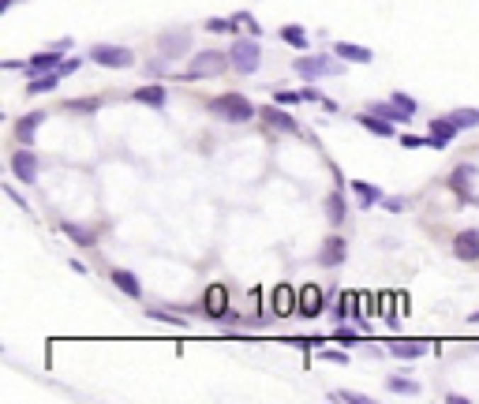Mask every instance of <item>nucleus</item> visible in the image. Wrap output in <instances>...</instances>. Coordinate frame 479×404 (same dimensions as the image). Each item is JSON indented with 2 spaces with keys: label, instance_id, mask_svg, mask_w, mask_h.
Instances as JSON below:
<instances>
[{
  "label": "nucleus",
  "instance_id": "1",
  "mask_svg": "<svg viewBox=\"0 0 479 404\" xmlns=\"http://www.w3.org/2000/svg\"><path fill=\"white\" fill-rule=\"evenodd\" d=\"M210 116H218V120L225 124H247V120H255V105H251V98H244L240 90H225V94L218 98H210Z\"/></svg>",
  "mask_w": 479,
  "mask_h": 404
},
{
  "label": "nucleus",
  "instance_id": "2",
  "mask_svg": "<svg viewBox=\"0 0 479 404\" xmlns=\"http://www.w3.org/2000/svg\"><path fill=\"white\" fill-rule=\"evenodd\" d=\"M225 68H232V57H229V53L203 49V53H195L191 64L184 68V79H210V75H221Z\"/></svg>",
  "mask_w": 479,
  "mask_h": 404
},
{
  "label": "nucleus",
  "instance_id": "3",
  "mask_svg": "<svg viewBox=\"0 0 479 404\" xmlns=\"http://www.w3.org/2000/svg\"><path fill=\"white\" fill-rule=\"evenodd\" d=\"M229 57H232V71L255 75L259 64H262V49H259V42H255V34H251V37H236L232 49H229Z\"/></svg>",
  "mask_w": 479,
  "mask_h": 404
},
{
  "label": "nucleus",
  "instance_id": "4",
  "mask_svg": "<svg viewBox=\"0 0 479 404\" xmlns=\"http://www.w3.org/2000/svg\"><path fill=\"white\" fill-rule=\"evenodd\" d=\"M292 68L303 79H326V75H344V60H329V57H296Z\"/></svg>",
  "mask_w": 479,
  "mask_h": 404
},
{
  "label": "nucleus",
  "instance_id": "5",
  "mask_svg": "<svg viewBox=\"0 0 479 404\" xmlns=\"http://www.w3.org/2000/svg\"><path fill=\"white\" fill-rule=\"evenodd\" d=\"M90 60L101 64V68H116V71H124L135 64V53L124 45H109V42H98V45H90Z\"/></svg>",
  "mask_w": 479,
  "mask_h": 404
},
{
  "label": "nucleus",
  "instance_id": "6",
  "mask_svg": "<svg viewBox=\"0 0 479 404\" xmlns=\"http://www.w3.org/2000/svg\"><path fill=\"white\" fill-rule=\"evenodd\" d=\"M8 165H11V176H16V180H23V184H34V180H38V168H42V161H38V154H34L30 146L11 150Z\"/></svg>",
  "mask_w": 479,
  "mask_h": 404
},
{
  "label": "nucleus",
  "instance_id": "7",
  "mask_svg": "<svg viewBox=\"0 0 479 404\" xmlns=\"http://www.w3.org/2000/svg\"><path fill=\"white\" fill-rule=\"evenodd\" d=\"M157 49H162V57H165V60L184 57V53L191 49V30L172 27V30H165V34H157Z\"/></svg>",
  "mask_w": 479,
  "mask_h": 404
},
{
  "label": "nucleus",
  "instance_id": "8",
  "mask_svg": "<svg viewBox=\"0 0 479 404\" xmlns=\"http://www.w3.org/2000/svg\"><path fill=\"white\" fill-rule=\"evenodd\" d=\"M427 341H419V337H390L385 341V352L397 359H419V356H427Z\"/></svg>",
  "mask_w": 479,
  "mask_h": 404
},
{
  "label": "nucleus",
  "instance_id": "9",
  "mask_svg": "<svg viewBox=\"0 0 479 404\" xmlns=\"http://www.w3.org/2000/svg\"><path fill=\"white\" fill-rule=\"evenodd\" d=\"M262 124L270 127V132H281V135H303V127L292 120L281 105H266L262 109Z\"/></svg>",
  "mask_w": 479,
  "mask_h": 404
},
{
  "label": "nucleus",
  "instance_id": "10",
  "mask_svg": "<svg viewBox=\"0 0 479 404\" xmlns=\"http://www.w3.org/2000/svg\"><path fill=\"white\" fill-rule=\"evenodd\" d=\"M344 258H349V243H344V236H326L322 251H318V266L337 270V266H344Z\"/></svg>",
  "mask_w": 479,
  "mask_h": 404
},
{
  "label": "nucleus",
  "instance_id": "11",
  "mask_svg": "<svg viewBox=\"0 0 479 404\" xmlns=\"http://www.w3.org/2000/svg\"><path fill=\"white\" fill-rule=\"evenodd\" d=\"M457 132L461 127L449 120V116H434V120L427 124V135H431V150H446L449 142L457 139Z\"/></svg>",
  "mask_w": 479,
  "mask_h": 404
},
{
  "label": "nucleus",
  "instance_id": "12",
  "mask_svg": "<svg viewBox=\"0 0 479 404\" xmlns=\"http://www.w3.org/2000/svg\"><path fill=\"white\" fill-rule=\"evenodd\" d=\"M453 258L461 262H479V229H464L453 236Z\"/></svg>",
  "mask_w": 479,
  "mask_h": 404
},
{
  "label": "nucleus",
  "instance_id": "13",
  "mask_svg": "<svg viewBox=\"0 0 479 404\" xmlns=\"http://www.w3.org/2000/svg\"><path fill=\"white\" fill-rule=\"evenodd\" d=\"M356 124L364 127V132H371V135H378V139H397V127H393V120H385V116H378V112H359L356 116Z\"/></svg>",
  "mask_w": 479,
  "mask_h": 404
},
{
  "label": "nucleus",
  "instance_id": "14",
  "mask_svg": "<svg viewBox=\"0 0 479 404\" xmlns=\"http://www.w3.org/2000/svg\"><path fill=\"white\" fill-rule=\"evenodd\" d=\"M203 311L210 318H225V315H229V296H225L221 284H210V289L203 292Z\"/></svg>",
  "mask_w": 479,
  "mask_h": 404
},
{
  "label": "nucleus",
  "instance_id": "15",
  "mask_svg": "<svg viewBox=\"0 0 479 404\" xmlns=\"http://www.w3.org/2000/svg\"><path fill=\"white\" fill-rule=\"evenodd\" d=\"M334 57H341L344 64H371L375 53L367 45H356V42H334Z\"/></svg>",
  "mask_w": 479,
  "mask_h": 404
},
{
  "label": "nucleus",
  "instance_id": "16",
  "mask_svg": "<svg viewBox=\"0 0 479 404\" xmlns=\"http://www.w3.org/2000/svg\"><path fill=\"white\" fill-rule=\"evenodd\" d=\"M472 176H475V168L464 161V165H457L453 173H449L446 184H449V191H457L461 199H472Z\"/></svg>",
  "mask_w": 479,
  "mask_h": 404
},
{
  "label": "nucleus",
  "instance_id": "17",
  "mask_svg": "<svg viewBox=\"0 0 479 404\" xmlns=\"http://www.w3.org/2000/svg\"><path fill=\"white\" fill-rule=\"evenodd\" d=\"M45 124V112H26L23 120L16 124V139H19V146H34V135H38V127Z\"/></svg>",
  "mask_w": 479,
  "mask_h": 404
},
{
  "label": "nucleus",
  "instance_id": "18",
  "mask_svg": "<svg viewBox=\"0 0 479 404\" xmlns=\"http://www.w3.org/2000/svg\"><path fill=\"white\" fill-rule=\"evenodd\" d=\"M60 53L57 49H45V53H34L30 60H26V75H45V71H57L60 68Z\"/></svg>",
  "mask_w": 479,
  "mask_h": 404
},
{
  "label": "nucleus",
  "instance_id": "19",
  "mask_svg": "<svg viewBox=\"0 0 479 404\" xmlns=\"http://www.w3.org/2000/svg\"><path fill=\"white\" fill-rule=\"evenodd\" d=\"M352 195H356L359 210H371V206H382V199H385V195H382L375 184H367V180H352Z\"/></svg>",
  "mask_w": 479,
  "mask_h": 404
},
{
  "label": "nucleus",
  "instance_id": "20",
  "mask_svg": "<svg viewBox=\"0 0 479 404\" xmlns=\"http://www.w3.org/2000/svg\"><path fill=\"white\" fill-rule=\"evenodd\" d=\"M109 277H113V284H116V289L124 292L128 299H142V281H139L131 270H113Z\"/></svg>",
  "mask_w": 479,
  "mask_h": 404
},
{
  "label": "nucleus",
  "instance_id": "21",
  "mask_svg": "<svg viewBox=\"0 0 479 404\" xmlns=\"http://www.w3.org/2000/svg\"><path fill=\"white\" fill-rule=\"evenodd\" d=\"M60 232H64V236H72V243H75V247H94V243H98L94 229L79 225V221H60Z\"/></svg>",
  "mask_w": 479,
  "mask_h": 404
},
{
  "label": "nucleus",
  "instance_id": "22",
  "mask_svg": "<svg viewBox=\"0 0 479 404\" xmlns=\"http://www.w3.org/2000/svg\"><path fill=\"white\" fill-rule=\"evenodd\" d=\"M135 101H139V105H150V109H165L169 94H165V86L150 83V86H139V90H135Z\"/></svg>",
  "mask_w": 479,
  "mask_h": 404
},
{
  "label": "nucleus",
  "instance_id": "23",
  "mask_svg": "<svg viewBox=\"0 0 479 404\" xmlns=\"http://www.w3.org/2000/svg\"><path fill=\"white\" fill-rule=\"evenodd\" d=\"M322 304H326V299H322V292H318L315 284H308V289L300 292V315L303 318H315L318 311H322Z\"/></svg>",
  "mask_w": 479,
  "mask_h": 404
},
{
  "label": "nucleus",
  "instance_id": "24",
  "mask_svg": "<svg viewBox=\"0 0 479 404\" xmlns=\"http://www.w3.org/2000/svg\"><path fill=\"white\" fill-rule=\"evenodd\" d=\"M390 393H401V397H419V382L416 378H405V374H390Z\"/></svg>",
  "mask_w": 479,
  "mask_h": 404
},
{
  "label": "nucleus",
  "instance_id": "25",
  "mask_svg": "<svg viewBox=\"0 0 479 404\" xmlns=\"http://www.w3.org/2000/svg\"><path fill=\"white\" fill-rule=\"evenodd\" d=\"M64 79L60 71H45V75H30V83H26V90H30V94H49L52 86H57Z\"/></svg>",
  "mask_w": 479,
  "mask_h": 404
},
{
  "label": "nucleus",
  "instance_id": "26",
  "mask_svg": "<svg viewBox=\"0 0 479 404\" xmlns=\"http://www.w3.org/2000/svg\"><path fill=\"white\" fill-rule=\"evenodd\" d=\"M146 318H162L169 325H184V311H172V307H162V304H150L146 307Z\"/></svg>",
  "mask_w": 479,
  "mask_h": 404
},
{
  "label": "nucleus",
  "instance_id": "27",
  "mask_svg": "<svg viewBox=\"0 0 479 404\" xmlns=\"http://www.w3.org/2000/svg\"><path fill=\"white\" fill-rule=\"evenodd\" d=\"M326 217H329V225H344V199H341V191H334L326 199Z\"/></svg>",
  "mask_w": 479,
  "mask_h": 404
},
{
  "label": "nucleus",
  "instance_id": "28",
  "mask_svg": "<svg viewBox=\"0 0 479 404\" xmlns=\"http://www.w3.org/2000/svg\"><path fill=\"white\" fill-rule=\"evenodd\" d=\"M449 120H453L461 132H468V127H479V109H453Z\"/></svg>",
  "mask_w": 479,
  "mask_h": 404
},
{
  "label": "nucleus",
  "instance_id": "29",
  "mask_svg": "<svg viewBox=\"0 0 479 404\" xmlns=\"http://www.w3.org/2000/svg\"><path fill=\"white\" fill-rule=\"evenodd\" d=\"M281 42L292 45V49H308V30H300V27H281Z\"/></svg>",
  "mask_w": 479,
  "mask_h": 404
},
{
  "label": "nucleus",
  "instance_id": "30",
  "mask_svg": "<svg viewBox=\"0 0 479 404\" xmlns=\"http://www.w3.org/2000/svg\"><path fill=\"white\" fill-rule=\"evenodd\" d=\"M274 311H277V315H288V311H300V299H292V289H277Z\"/></svg>",
  "mask_w": 479,
  "mask_h": 404
},
{
  "label": "nucleus",
  "instance_id": "31",
  "mask_svg": "<svg viewBox=\"0 0 479 404\" xmlns=\"http://www.w3.org/2000/svg\"><path fill=\"white\" fill-rule=\"evenodd\" d=\"M64 109L68 112H98L101 101L98 98H72V101H64Z\"/></svg>",
  "mask_w": 479,
  "mask_h": 404
},
{
  "label": "nucleus",
  "instance_id": "32",
  "mask_svg": "<svg viewBox=\"0 0 479 404\" xmlns=\"http://www.w3.org/2000/svg\"><path fill=\"white\" fill-rule=\"evenodd\" d=\"M329 400H344V404H371L367 393H352V389H334V393H326Z\"/></svg>",
  "mask_w": 479,
  "mask_h": 404
},
{
  "label": "nucleus",
  "instance_id": "33",
  "mask_svg": "<svg viewBox=\"0 0 479 404\" xmlns=\"http://www.w3.org/2000/svg\"><path fill=\"white\" fill-rule=\"evenodd\" d=\"M352 304H356V292H344L337 304H334V318L344 322V318H349V311H352Z\"/></svg>",
  "mask_w": 479,
  "mask_h": 404
},
{
  "label": "nucleus",
  "instance_id": "34",
  "mask_svg": "<svg viewBox=\"0 0 479 404\" xmlns=\"http://www.w3.org/2000/svg\"><path fill=\"white\" fill-rule=\"evenodd\" d=\"M390 101H393V105L401 109V112H408V116H416V109H419V105H416V101H412L408 94H401V90H393V94H390Z\"/></svg>",
  "mask_w": 479,
  "mask_h": 404
},
{
  "label": "nucleus",
  "instance_id": "35",
  "mask_svg": "<svg viewBox=\"0 0 479 404\" xmlns=\"http://www.w3.org/2000/svg\"><path fill=\"white\" fill-rule=\"evenodd\" d=\"M274 101H277V105H300V101H303V90H277Z\"/></svg>",
  "mask_w": 479,
  "mask_h": 404
},
{
  "label": "nucleus",
  "instance_id": "36",
  "mask_svg": "<svg viewBox=\"0 0 479 404\" xmlns=\"http://www.w3.org/2000/svg\"><path fill=\"white\" fill-rule=\"evenodd\" d=\"M397 139H401V146L405 150H419V146H431V135H397Z\"/></svg>",
  "mask_w": 479,
  "mask_h": 404
},
{
  "label": "nucleus",
  "instance_id": "37",
  "mask_svg": "<svg viewBox=\"0 0 479 404\" xmlns=\"http://www.w3.org/2000/svg\"><path fill=\"white\" fill-rule=\"evenodd\" d=\"M382 206H385V210H390V214H401L408 202L401 199V195H385V199H382Z\"/></svg>",
  "mask_w": 479,
  "mask_h": 404
},
{
  "label": "nucleus",
  "instance_id": "38",
  "mask_svg": "<svg viewBox=\"0 0 479 404\" xmlns=\"http://www.w3.org/2000/svg\"><path fill=\"white\" fill-rule=\"evenodd\" d=\"M206 30L225 34V30H236V23H232V19H210V23H206Z\"/></svg>",
  "mask_w": 479,
  "mask_h": 404
},
{
  "label": "nucleus",
  "instance_id": "39",
  "mask_svg": "<svg viewBox=\"0 0 479 404\" xmlns=\"http://www.w3.org/2000/svg\"><path fill=\"white\" fill-rule=\"evenodd\" d=\"M334 341H337V345H356L359 333H356V330H344V325H341V330L334 333Z\"/></svg>",
  "mask_w": 479,
  "mask_h": 404
},
{
  "label": "nucleus",
  "instance_id": "40",
  "mask_svg": "<svg viewBox=\"0 0 479 404\" xmlns=\"http://www.w3.org/2000/svg\"><path fill=\"white\" fill-rule=\"evenodd\" d=\"M79 68H83V60H79V57H72V60H64V64H60L57 71H60V75H75Z\"/></svg>",
  "mask_w": 479,
  "mask_h": 404
},
{
  "label": "nucleus",
  "instance_id": "41",
  "mask_svg": "<svg viewBox=\"0 0 479 404\" xmlns=\"http://www.w3.org/2000/svg\"><path fill=\"white\" fill-rule=\"evenodd\" d=\"M326 359H334V363H349V356H344L341 348H329V352H326Z\"/></svg>",
  "mask_w": 479,
  "mask_h": 404
},
{
  "label": "nucleus",
  "instance_id": "42",
  "mask_svg": "<svg viewBox=\"0 0 479 404\" xmlns=\"http://www.w3.org/2000/svg\"><path fill=\"white\" fill-rule=\"evenodd\" d=\"M49 49H57V53H68V49H72V37H60V42H52Z\"/></svg>",
  "mask_w": 479,
  "mask_h": 404
},
{
  "label": "nucleus",
  "instance_id": "43",
  "mask_svg": "<svg viewBox=\"0 0 479 404\" xmlns=\"http://www.w3.org/2000/svg\"><path fill=\"white\" fill-rule=\"evenodd\" d=\"M468 322H475V325H479V311H475V315H472V318H468Z\"/></svg>",
  "mask_w": 479,
  "mask_h": 404
}]
</instances>
